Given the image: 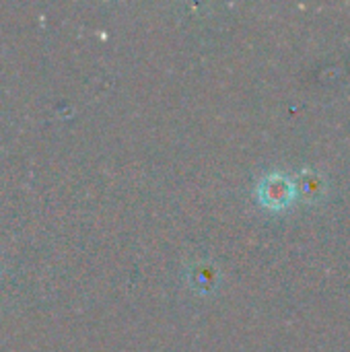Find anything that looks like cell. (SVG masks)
I'll list each match as a JSON object with an SVG mask.
<instances>
[{
	"label": "cell",
	"instance_id": "cell-1",
	"mask_svg": "<svg viewBox=\"0 0 350 352\" xmlns=\"http://www.w3.org/2000/svg\"><path fill=\"white\" fill-rule=\"evenodd\" d=\"M258 196H260L262 204H266L270 208H285L287 204L293 202L295 186H293V182L287 175H283V173H270V175H266L260 182Z\"/></svg>",
	"mask_w": 350,
	"mask_h": 352
},
{
	"label": "cell",
	"instance_id": "cell-2",
	"mask_svg": "<svg viewBox=\"0 0 350 352\" xmlns=\"http://www.w3.org/2000/svg\"><path fill=\"white\" fill-rule=\"evenodd\" d=\"M188 280L198 293H212L219 285V270L208 262H198L188 268Z\"/></svg>",
	"mask_w": 350,
	"mask_h": 352
}]
</instances>
